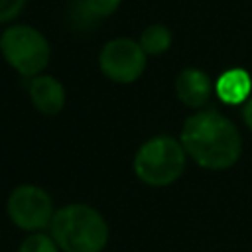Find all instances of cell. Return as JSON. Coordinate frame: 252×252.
I'll use <instances>...</instances> for the list:
<instances>
[{
  "instance_id": "obj_1",
  "label": "cell",
  "mask_w": 252,
  "mask_h": 252,
  "mask_svg": "<svg viewBox=\"0 0 252 252\" xmlns=\"http://www.w3.org/2000/svg\"><path fill=\"white\" fill-rule=\"evenodd\" d=\"M179 140L199 167L222 171L242 156V136L236 124L217 108L197 110L185 118Z\"/></svg>"
},
{
  "instance_id": "obj_2",
  "label": "cell",
  "mask_w": 252,
  "mask_h": 252,
  "mask_svg": "<svg viewBox=\"0 0 252 252\" xmlns=\"http://www.w3.org/2000/svg\"><path fill=\"white\" fill-rule=\"evenodd\" d=\"M49 234L61 252H102L110 238L106 219L89 203H69L55 211Z\"/></svg>"
},
{
  "instance_id": "obj_3",
  "label": "cell",
  "mask_w": 252,
  "mask_h": 252,
  "mask_svg": "<svg viewBox=\"0 0 252 252\" xmlns=\"http://www.w3.org/2000/svg\"><path fill=\"white\" fill-rule=\"evenodd\" d=\"M187 163V152L181 140L173 136H154L146 140L134 154V173L150 187H167L175 183Z\"/></svg>"
},
{
  "instance_id": "obj_4",
  "label": "cell",
  "mask_w": 252,
  "mask_h": 252,
  "mask_svg": "<svg viewBox=\"0 0 252 252\" xmlns=\"http://www.w3.org/2000/svg\"><path fill=\"white\" fill-rule=\"evenodd\" d=\"M0 53L16 73L33 79L45 71L51 47L39 30L28 24H14L0 35Z\"/></svg>"
},
{
  "instance_id": "obj_5",
  "label": "cell",
  "mask_w": 252,
  "mask_h": 252,
  "mask_svg": "<svg viewBox=\"0 0 252 252\" xmlns=\"http://www.w3.org/2000/svg\"><path fill=\"white\" fill-rule=\"evenodd\" d=\"M10 220L26 232H43L51 226L55 209L51 195L33 183H22L12 189L6 201Z\"/></svg>"
},
{
  "instance_id": "obj_6",
  "label": "cell",
  "mask_w": 252,
  "mask_h": 252,
  "mask_svg": "<svg viewBox=\"0 0 252 252\" xmlns=\"http://www.w3.org/2000/svg\"><path fill=\"white\" fill-rule=\"evenodd\" d=\"M146 51L132 37H114L98 53V67L106 79L120 85L138 81L146 71Z\"/></svg>"
},
{
  "instance_id": "obj_7",
  "label": "cell",
  "mask_w": 252,
  "mask_h": 252,
  "mask_svg": "<svg viewBox=\"0 0 252 252\" xmlns=\"http://www.w3.org/2000/svg\"><path fill=\"white\" fill-rule=\"evenodd\" d=\"M213 93L215 83L203 69L187 67L175 77V94L187 108H203L211 100Z\"/></svg>"
},
{
  "instance_id": "obj_8",
  "label": "cell",
  "mask_w": 252,
  "mask_h": 252,
  "mask_svg": "<svg viewBox=\"0 0 252 252\" xmlns=\"http://www.w3.org/2000/svg\"><path fill=\"white\" fill-rule=\"evenodd\" d=\"M30 100L33 104V108L39 114L45 116H55L63 110L65 106V87L59 79H55L53 75H37L32 79L30 83Z\"/></svg>"
},
{
  "instance_id": "obj_9",
  "label": "cell",
  "mask_w": 252,
  "mask_h": 252,
  "mask_svg": "<svg viewBox=\"0 0 252 252\" xmlns=\"http://www.w3.org/2000/svg\"><path fill=\"white\" fill-rule=\"evenodd\" d=\"M252 79L248 71L240 67H232L222 71L215 81V94L230 106L244 104L252 94Z\"/></svg>"
},
{
  "instance_id": "obj_10",
  "label": "cell",
  "mask_w": 252,
  "mask_h": 252,
  "mask_svg": "<svg viewBox=\"0 0 252 252\" xmlns=\"http://www.w3.org/2000/svg\"><path fill=\"white\" fill-rule=\"evenodd\" d=\"M138 41L146 51V55H161L171 47L173 35L169 28H165L163 24H150L148 28L142 30Z\"/></svg>"
},
{
  "instance_id": "obj_11",
  "label": "cell",
  "mask_w": 252,
  "mask_h": 252,
  "mask_svg": "<svg viewBox=\"0 0 252 252\" xmlns=\"http://www.w3.org/2000/svg\"><path fill=\"white\" fill-rule=\"evenodd\" d=\"M18 252H61L51 234L45 232H30L18 246Z\"/></svg>"
},
{
  "instance_id": "obj_12",
  "label": "cell",
  "mask_w": 252,
  "mask_h": 252,
  "mask_svg": "<svg viewBox=\"0 0 252 252\" xmlns=\"http://www.w3.org/2000/svg\"><path fill=\"white\" fill-rule=\"evenodd\" d=\"M122 0H83V8L91 18H106L118 10Z\"/></svg>"
},
{
  "instance_id": "obj_13",
  "label": "cell",
  "mask_w": 252,
  "mask_h": 252,
  "mask_svg": "<svg viewBox=\"0 0 252 252\" xmlns=\"http://www.w3.org/2000/svg\"><path fill=\"white\" fill-rule=\"evenodd\" d=\"M26 0H0V24L12 22L24 10Z\"/></svg>"
},
{
  "instance_id": "obj_14",
  "label": "cell",
  "mask_w": 252,
  "mask_h": 252,
  "mask_svg": "<svg viewBox=\"0 0 252 252\" xmlns=\"http://www.w3.org/2000/svg\"><path fill=\"white\" fill-rule=\"evenodd\" d=\"M242 120H244L246 128L252 132V96L242 104Z\"/></svg>"
}]
</instances>
